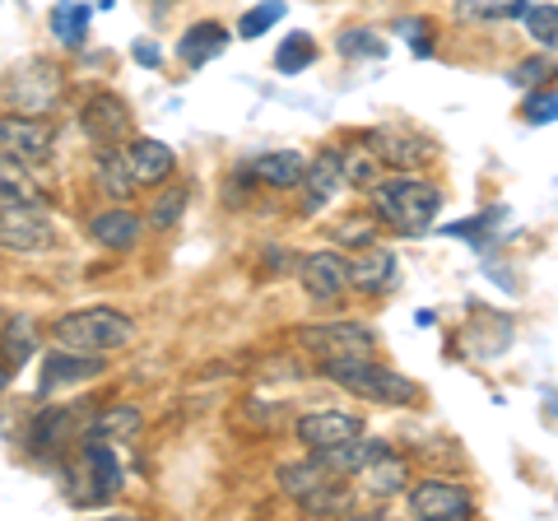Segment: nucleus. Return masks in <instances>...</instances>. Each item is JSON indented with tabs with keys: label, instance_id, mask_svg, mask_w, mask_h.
Returning <instances> with one entry per match:
<instances>
[{
	"label": "nucleus",
	"instance_id": "nucleus-1",
	"mask_svg": "<svg viewBox=\"0 0 558 521\" xmlns=\"http://www.w3.org/2000/svg\"><path fill=\"white\" fill-rule=\"evenodd\" d=\"M373 191V219L381 223V229H396L405 238H418L433 229V219L442 215V186L418 178V172H381V178L368 186Z\"/></svg>",
	"mask_w": 558,
	"mask_h": 521
},
{
	"label": "nucleus",
	"instance_id": "nucleus-2",
	"mask_svg": "<svg viewBox=\"0 0 558 521\" xmlns=\"http://www.w3.org/2000/svg\"><path fill=\"white\" fill-rule=\"evenodd\" d=\"M326 381H336L340 391L359 396V401L387 405V410H414L418 405V381L405 377L391 363H381L377 354H340V359H322L317 368Z\"/></svg>",
	"mask_w": 558,
	"mask_h": 521
},
{
	"label": "nucleus",
	"instance_id": "nucleus-3",
	"mask_svg": "<svg viewBox=\"0 0 558 521\" xmlns=\"http://www.w3.org/2000/svg\"><path fill=\"white\" fill-rule=\"evenodd\" d=\"M61 475L70 502H80V508H108L121 494V484H126V471H121L112 443H80V451L65 461Z\"/></svg>",
	"mask_w": 558,
	"mask_h": 521
},
{
	"label": "nucleus",
	"instance_id": "nucleus-4",
	"mask_svg": "<svg viewBox=\"0 0 558 521\" xmlns=\"http://www.w3.org/2000/svg\"><path fill=\"white\" fill-rule=\"evenodd\" d=\"M51 340L65 344V350L117 354L135 340V317H126V312H117V307H102V303L98 307H75V312H65V317H57Z\"/></svg>",
	"mask_w": 558,
	"mask_h": 521
},
{
	"label": "nucleus",
	"instance_id": "nucleus-5",
	"mask_svg": "<svg viewBox=\"0 0 558 521\" xmlns=\"http://www.w3.org/2000/svg\"><path fill=\"white\" fill-rule=\"evenodd\" d=\"M61 242L57 215L38 205H0V252L5 256H43Z\"/></svg>",
	"mask_w": 558,
	"mask_h": 521
},
{
	"label": "nucleus",
	"instance_id": "nucleus-6",
	"mask_svg": "<svg viewBox=\"0 0 558 521\" xmlns=\"http://www.w3.org/2000/svg\"><path fill=\"white\" fill-rule=\"evenodd\" d=\"M0 154L38 168L57 154V126L38 112H5L0 117Z\"/></svg>",
	"mask_w": 558,
	"mask_h": 521
},
{
	"label": "nucleus",
	"instance_id": "nucleus-7",
	"mask_svg": "<svg viewBox=\"0 0 558 521\" xmlns=\"http://www.w3.org/2000/svg\"><path fill=\"white\" fill-rule=\"evenodd\" d=\"M405 508L418 521H470L475 517V494L451 480H414L405 489Z\"/></svg>",
	"mask_w": 558,
	"mask_h": 521
},
{
	"label": "nucleus",
	"instance_id": "nucleus-8",
	"mask_svg": "<svg viewBox=\"0 0 558 521\" xmlns=\"http://www.w3.org/2000/svg\"><path fill=\"white\" fill-rule=\"evenodd\" d=\"M299 284L312 303L322 307H336L344 293H349V266H344V252L336 247H317V252H303L299 256Z\"/></svg>",
	"mask_w": 558,
	"mask_h": 521
},
{
	"label": "nucleus",
	"instance_id": "nucleus-9",
	"mask_svg": "<svg viewBox=\"0 0 558 521\" xmlns=\"http://www.w3.org/2000/svg\"><path fill=\"white\" fill-rule=\"evenodd\" d=\"M303 350L317 359H340V354H377V336L363 322H317L303 326Z\"/></svg>",
	"mask_w": 558,
	"mask_h": 521
},
{
	"label": "nucleus",
	"instance_id": "nucleus-10",
	"mask_svg": "<svg viewBox=\"0 0 558 521\" xmlns=\"http://www.w3.org/2000/svg\"><path fill=\"white\" fill-rule=\"evenodd\" d=\"M84 420H89V414L75 410V405L38 410V420H33V428H28V451L33 457H61L70 443L84 438Z\"/></svg>",
	"mask_w": 558,
	"mask_h": 521
},
{
	"label": "nucleus",
	"instance_id": "nucleus-11",
	"mask_svg": "<svg viewBox=\"0 0 558 521\" xmlns=\"http://www.w3.org/2000/svg\"><path fill=\"white\" fill-rule=\"evenodd\" d=\"M293 438H299L307 451H330L340 443L363 438V414H354V410H312L293 424Z\"/></svg>",
	"mask_w": 558,
	"mask_h": 521
},
{
	"label": "nucleus",
	"instance_id": "nucleus-12",
	"mask_svg": "<svg viewBox=\"0 0 558 521\" xmlns=\"http://www.w3.org/2000/svg\"><path fill=\"white\" fill-rule=\"evenodd\" d=\"M108 373V354H89V350H65L57 344L47 359H43V396L51 391H65V387H84Z\"/></svg>",
	"mask_w": 558,
	"mask_h": 521
},
{
	"label": "nucleus",
	"instance_id": "nucleus-13",
	"mask_svg": "<svg viewBox=\"0 0 558 521\" xmlns=\"http://www.w3.org/2000/svg\"><path fill=\"white\" fill-rule=\"evenodd\" d=\"M344 266H349V289L368 293V299H381V293L396 284V275H400L396 252H391V247H381V242H368V247L349 252V256H344Z\"/></svg>",
	"mask_w": 558,
	"mask_h": 521
},
{
	"label": "nucleus",
	"instance_id": "nucleus-14",
	"mask_svg": "<svg viewBox=\"0 0 558 521\" xmlns=\"http://www.w3.org/2000/svg\"><path fill=\"white\" fill-rule=\"evenodd\" d=\"M359 480H363V494H373V498H400L410 489V461L400 457V451L391 443H373L368 451V461L359 465Z\"/></svg>",
	"mask_w": 558,
	"mask_h": 521
},
{
	"label": "nucleus",
	"instance_id": "nucleus-15",
	"mask_svg": "<svg viewBox=\"0 0 558 521\" xmlns=\"http://www.w3.org/2000/svg\"><path fill=\"white\" fill-rule=\"evenodd\" d=\"M121 154H126V168H131V178L135 186H163L172 172H178V154H172V145L163 141H154V135H126L121 141Z\"/></svg>",
	"mask_w": 558,
	"mask_h": 521
},
{
	"label": "nucleus",
	"instance_id": "nucleus-16",
	"mask_svg": "<svg viewBox=\"0 0 558 521\" xmlns=\"http://www.w3.org/2000/svg\"><path fill=\"white\" fill-rule=\"evenodd\" d=\"M299 191H303V215L312 219V215H322L330 201L344 191V168H340V149H322L317 159L307 163V172H303V182H299Z\"/></svg>",
	"mask_w": 558,
	"mask_h": 521
},
{
	"label": "nucleus",
	"instance_id": "nucleus-17",
	"mask_svg": "<svg viewBox=\"0 0 558 521\" xmlns=\"http://www.w3.org/2000/svg\"><path fill=\"white\" fill-rule=\"evenodd\" d=\"M363 145H368L373 154H377V163L381 168H391V172H414V168H424L428 163V145L424 141H410V135H400V131H391V126H368L359 135Z\"/></svg>",
	"mask_w": 558,
	"mask_h": 521
},
{
	"label": "nucleus",
	"instance_id": "nucleus-18",
	"mask_svg": "<svg viewBox=\"0 0 558 521\" xmlns=\"http://www.w3.org/2000/svg\"><path fill=\"white\" fill-rule=\"evenodd\" d=\"M89 238L108 252H135L145 238V215H135L131 205H108L89 219Z\"/></svg>",
	"mask_w": 558,
	"mask_h": 521
},
{
	"label": "nucleus",
	"instance_id": "nucleus-19",
	"mask_svg": "<svg viewBox=\"0 0 558 521\" xmlns=\"http://www.w3.org/2000/svg\"><path fill=\"white\" fill-rule=\"evenodd\" d=\"M84 131H89V141L98 149H112L131 135V108L117 94H98V98H89V108H84Z\"/></svg>",
	"mask_w": 558,
	"mask_h": 521
},
{
	"label": "nucleus",
	"instance_id": "nucleus-20",
	"mask_svg": "<svg viewBox=\"0 0 558 521\" xmlns=\"http://www.w3.org/2000/svg\"><path fill=\"white\" fill-rule=\"evenodd\" d=\"M336 480H340V475H330L326 465H322L317 457H312V451H307L303 461H284V465H279V471H275L279 494H289L293 502H299V508H307V502L317 498L322 489H330V484H336Z\"/></svg>",
	"mask_w": 558,
	"mask_h": 521
},
{
	"label": "nucleus",
	"instance_id": "nucleus-21",
	"mask_svg": "<svg viewBox=\"0 0 558 521\" xmlns=\"http://www.w3.org/2000/svg\"><path fill=\"white\" fill-rule=\"evenodd\" d=\"M229 43H233V33L219 20H201L178 38V61L186 71H205V61H219L223 51H229Z\"/></svg>",
	"mask_w": 558,
	"mask_h": 521
},
{
	"label": "nucleus",
	"instance_id": "nucleus-22",
	"mask_svg": "<svg viewBox=\"0 0 558 521\" xmlns=\"http://www.w3.org/2000/svg\"><path fill=\"white\" fill-rule=\"evenodd\" d=\"M252 182L270 186V191H299L303 172H307V159L299 149H270V154H256V159L242 168Z\"/></svg>",
	"mask_w": 558,
	"mask_h": 521
},
{
	"label": "nucleus",
	"instance_id": "nucleus-23",
	"mask_svg": "<svg viewBox=\"0 0 558 521\" xmlns=\"http://www.w3.org/2000/svg\"><path fill=\"white\" fill-rule=\"evenodd\" d=\"M145 428V414H140L135 405H102L98 414H89L84 420V438L80 443H131L135 433Z\"/></svg>",
	"mask_w": 558,
	"mask_h": 521
},
{
	"label": "nucleus",
	"instance_id": "nucleus-24",
	"mask_svg": "<svg viewBox=\"0 0 558 521\" xmlns=\"http://www.w3.org/2000/svg\"><path fill=\"white\" fill-rule=\"evenodd\" d=\"M94 182H98V191H102V196H108L112 205H126V201H131L135 178H131V168H126V154H121V145L98 149V159H94Z\"/></svg>",
	"mask_w": 558,
	"mask_h": 521
},
{
	"label": "nucleus",
	"instance_id": "nucleus-25",
	"mask_svg": "<svg viewBox=\"0 0 558 521\" xmlns=\"http://www.w3.org/2000/svg\"><path fill=\"white\" fill-rule=\"evenodd\" d=\"M38 201H47V196H43V186L33 182L28 163L0 154V205H38Z\"/></svg>",
	"mask_w": 558,
	"mask_h": 521
},
{
	"label": "nucleus",
	"instance_id": "nucleus-26",
	"mask_svg": "<svg viewBox=\"0 0 558 521\" xmlns=\"http://www.w3.org/2000/svg\"><path fill=\"white\" fill-rule=\"evenodd\" d=\"M89 24H94V10L75 5V0H61V5L51 10V33H57V43H65V47H84Z\"/></svg>",
	"mask_w": 558,
	"mask_h": 521
},
{
	"label": "nucleus",
	"instance_id": "nucleus-27",
	"mask_svg": "<svg viewBox=\"0 0 558 521\" xmlns=\"http://www.w3.org/2000/svg\"><path fill=\"white\" fill-rule=\"evenodd\" d=\"M340 168H344V186H359V191H368V186L381 178L377 154L363 145V141H349V145L340 149Z\"/></svg>",
	"mask_w": 558,
	"mask_h": 521
},
{
	"label": "nucleus",
	"instance_id": "nucleus-28",
	"mask_svg": "<svg viewBox=\"0 0 558 521\" xmlns=\"http://www.w3.org/2000/svg\"><path fill=\"white\" fill-rule=\"evenodd\" d=\"M317 61V38L312 33H284V43H279V51H275V71L279 75H303L307 65Z\"/></svg>",
	"mask_w": 558,
	"mask_h": 521
},
{
	"label": "nucleus",
	"instance_id": "nucleus-29",
	"mask_svg": "<svg viewBox=\"0 0 558 521\" xmlns=\"http://www.w3.org/2000/svg\"><path fill=\"white\" fill-rule=\"evenodd\" d=\"M33 354H38V326H33L28 317H14L5 326V363L10 368H24Z\"/></svg>",
	"mask_w": 558,
	"mask_h": 521
},
{
	"label": "nucleus",
	"instance_id": "nucleus-30",
	"mask_svg": "<svg viewBox=\"0 0 558 521\" xmlns=\"http://www.w3.org/2000/svg\"><path fill=\"white\" fill-rule=\"evenodd\" d=\"M182 210H186V186H168V191H159V196H154L149 215H145V229H159V233L178 229Z\"/></svg>",
	"mask_w": 558,
	"mask_h": 521
},
{
	"label": "nucleus",
	"instance_id": "nucleus-31",
	"mask_svg": "<svg viewBox=\"0 0 558 521\" xmlns=\"http://www.w3.org/2000/svg\"><path fill=\"white\" fill-rule=\"evenodd\" d=\"M284 14H289L284 0H260V5H252V10L238 20V38H242V43H256L260 33H270L279 20H284Z\"/></svg>",
	"mask_w": 558,
	"mask_h": 521
},
{
	"label": "nucleus",
	"instance_id": "nucleus-32",
	"mask_svg": "<svg viewBox=\"0 0 558 521\" xmlns=\"http://www.w3.org/2000/svg\"><path fill=\"white\" fill-rule=\"evenodd\" d=\"M526 38L539 47V51H549L558 47V5H526Z\"/></svg>",
	"mask_w": 558,
	"mask_h": 521
},
{
	"label": "nucleus",
	"instance_id": "nucleus-33",
	"mask_svg": "<svg viewBox=\"0 0 558 521\" xmlns=\"http://www.w3.org/2000/svg\"><path fill=\"white\" fill-rule=\"evenodd\" d=\"M340 57H387V38H381L377 28H344L340 33Z\"/></svg>",
	"mask_w": 558,
	"mask_h": 521
},
{
	"label": "nucleus",
	"instance_id": "nucleus-34",
	"mask_svg": "<svg viewBox=\"0 0 558 521\" xmlns=\"http://www.w3.org/2000/svg\"><path fill=\"white\" fill-rule=\"evenodd\" d=\"M508 80L517 84V89H535V84H549V80H554V61L545 57V51H539V57H526V61H521Z\"/></svg>",
	"mask_w": 558,
	"mask_h": 521
},
{
	"label": "nucleus",
	"instance_id": "nucleus-35",
	"mask_svg": "<svg viewBox=\"0 0 558 521\" xmlns=\"http://www.w3.org/2000/svg\"><path fill=\"white\" fill-rule=\"evenodd\" d=\"M521 117H526L531 126H554L558 121V89H535L526 98V108H521Z\"/></svg>",
	"mask_w": 558,
	"mask_h": 521
},
{
	"label": "nucleus",
	"instance_id": "nucleus-36",
	"mask_svg": "<svg viewBox=\"0 0 558 521\" xmlns=\"http://www.w3.org/2000/svg\"><path fill=\"white\" fill-rule=\"evenodd\" d=\"M330 238L340 242V247H368V242H377V223L373 219H344V223H336L330 229Z\"/></svg>",
	"mask_w": 558,
	"mask_h": 521
},
{
	"label": "nucleus",
	"instance_id": "nucleus-37",
	"mask_svg": "<svg viewBox=\"0 0 558 521\" xmlns=\"http://www.w3.org/2000/svg\"><path fill=\"white\" fill-rule=\"evenodd\" d=\"M289 256H293L289 247H266V270H279V275L293 270V266H299V260H289Z\"/></svg>",
	"mask_w": 558,
	"mask_h": 521
},
{
	"label": "nucleus",
	"instance_id": "nucleus-38",
	"mask_svg": "<svg viewBox=\"0 0 558 521\" xmlns=\"http://www.w3.org/2000/svg\"><path fill=\"white\" fill-rule=\"evenodd\" d=\"M135 57H140V61H145V65H159V51H154L149 43H140V47H135Z\"/></svg>",
	"mask_w": 558,
	"mask_h": 521
},
{
	"label": "nucleus",
	"instance_id": "nucleus-39",
	"mask_svg": "<svg viewBox=\"0 0 558 521\" xmlns=\"http://www.w3.org/2000/svg\"><path fill=\"white\" fill-rule=\"evenodd\" d=\"M10 373H14V368H10V363H5V359H0V391H5V387H10Z\"/></svg>",
	"mask_w": 558,
	"mask_h": 521
}]
</instances>
